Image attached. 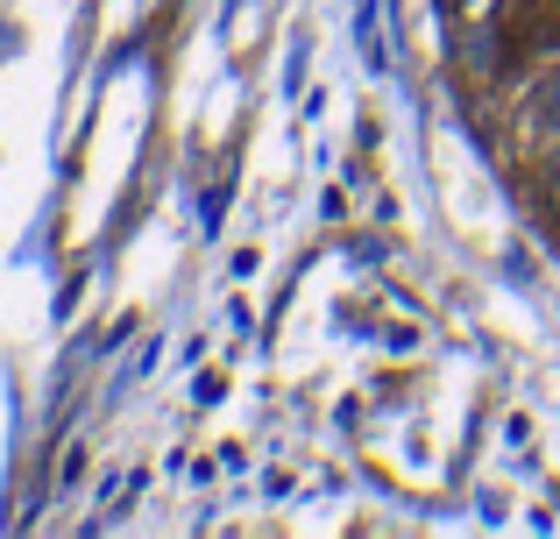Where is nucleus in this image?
<instances>
[{
    "mask_svg": "<svg viewBox=\"0 0 560 539\" xmlns=\"http://www.w3.org/2000/svg\"><path fill=\"white\" fill-rule=\"evenodd\" d=\"M547 207H553V221H560V164L547 171Z\"/></svg>",
    "mask_w": 560,
    "mask_h": 539,
    "instance_id": "f03ea898",
    "label": "nucleus"
},
{
    "mask_svg": "<svg viewBox=\"0 0 560 539\" xmlns=\"http://www.w3.org/2000/svg\"><path fill=\"white\" fill-rule=\"evenodd\" d=\"M533 107H539V114H533L539 128H560V71H553L547 85H539V99H533Z\"/></svg>",
    "mask_w": 560,
    "mask_h": 539,
    "instance_id": "f257e3e1",
    "label": "nucleus"
}]
</instances>
